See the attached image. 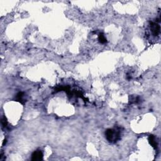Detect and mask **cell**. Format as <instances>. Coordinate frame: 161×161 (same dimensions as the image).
Returning a JSON list of instances; mask_svg holds the SVG:
<instances>
[{"mask_svg":"<svg viewBox=\"0 0 161 161\" xmlns=\"http://www.w3.org/2000/svg\"><path fill=\"white\" fill-rule=\"evenodd\" d=\"M120 132L113 129H108L106 131V137L109 142L116 141L119 138Z\"/></svg>","mask_w":161,"mask_h":161,"instance_id":"obj_1","label":"cell"},{"mask_svg":"<svg viewBox=\"0 0 161 161\" xmlns=\"http://www.w3.org/2000/svg\"><path fill=\"white\" fill-rule=\"evenodd\" d=\"M43 159V154L41 150H36L34 152L31 156L32 160H40Z\"/></svg>","mask_w":161,"mask_h":161,"instance_id":"obj_2","label":"cell"},{"mask_svg":"<svg viewBox=\"0 0 161 161\" xmlns=\"http://www.w3.org/2000/svg\"><path fill=\"white\" fill-rule=\"evenodd\" d=\"M151 30L152 31L153 34L157 36L160 33V26L157 23H152L151 25Z\"/></svg>","mask_w":161,"mask_h":161,"instance_id":"obj_3","label":"cell"},{"mask_svg":"<svg viewBox=\"0 0 161 161\" xmlns=\"http://www.w3.org/2000/svg\"><path fill=\"white\" fill-rule=\"evenodd\" d=\"M149 142L150 144L152 146V147H154V149H156L157 147V143L156 140H155V137L154 135L149 136Z\"/></svg>","mask_w":161,"mask_h":161,"instance_id":"obj_4","label":"cell"},{"mask_svg":"<svg viewBox=\"0 0 161 161\" xmlns=\"http://www.w3.org/2000/svg\"><path fill=\"white\" fill-rule=\"evenodd\" d=\"M17 100L20 102L22 104H24L25 101L23 100V93L22 92L18 93L17 95Z\"/></svg>","mask_w":161,"mask_h":161,"instance_id":"obj_5","label":"cell"},{"mask_svg":"<svg viewBox=\"0 0 161 161\" xmlns=\"http://www.w3.org/2000/svg\"><path fill=\"white\" fill-rule=\"evenodd\" d=\"M98 39L100 43H105L106 42V39L103 34H100V35H99Z\"/></svg>","mask_w":161,"mask_h":161,"instance_id":"obj_6","label":"cell"},{"mask_svg":"<svg viewBox=\"0 0 161 161\" xmlns=\"http://www.w3.org/2000/svg\"><path fill=\"white\" fill-rule=\"evenodd\" d=\"M1 123H2V125L3 126H5V127L6 126V125H7V121L5 120V118H3L1 120Z\"/></svg>","mask_w":161,"mask_h":161,"instance_id":"obj_7","label":"cell"}]
</instances>
